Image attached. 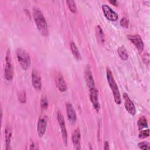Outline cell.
Returning <instances> with one entry per match:
<instances>
[{
    "mask_svg": "<svg viewBox=\"0 0 150 150\" xmlns=\"http://www.w3.org/2000/svg\"><path fill=\"white\" fill-rule=\"evenodd\" d=\"M33 16L35 24L40 33L45 36H48L49 30L47 22L43 13L38 8L34 7L33 8Z\"/></svg>",
    "mask_w": 150,
    "mask_h": 150,
    "instance_id": "1",
    "label": "cell"
},
{
    "mask_svg": "<svg viewBox=\"0 0 150 150\" xmlns=\"http://www.w3.org/2000/svg\"><path fill=\"white\" fill-rule=\"evenodd\" d=\"M106 73H107V81L109 84L110 87L111 88V91L112 92L114 101L117 104H120L121 103V98L120 93L118 90V87L117 84V83L115 82L114 78L112 76V73L111 70L108 67L107 68V70H106Z\"/></svg>",
    "mask_w": 150,
    "mask_h": 150,
    "instance_id": "2",
    "label": "cell"
},
{
    "mask_svg": "<svg viewBox=\"0 0 150 150\" xmlns=\"http://www.w3.org/2000/svg\"><path fill=\"white\" fill-rule=\"evenodd\" d=\"M16 57L21 67L26 70L28 69L31 64V60L29 53L22 48H18L16 50Z\"/></svg>",
    "mask_w": 150,
    "mask_h": 150,
    "instance_id": "3",
    "label": "cell"
},
{
    "mask_svg": "<svg viewBox=\"0 0 150 150\" xmlns=\"http://www.w3.org/2000/svg\"><path fill=\"white\" fill-rule=\"evenodd\" d=\"M5 60H6V64H5V70H4V76H5V79L6 80L10 81L13 79V69L12 64V59H11V52H10L9 49H8L6 51Z\"/></svg>",
    "mask_w": 150,
    "mask_h": 150,
    "instance_id": "4",
    "label": "cell"
},
{
    "mask_svg": "<svg viewBox=\"0 0 150 150\" xmlns=\"http://www.w3.org/2000/svg\"><path fill=\"white\" fill-rule=\"evenodd\" d=\"M57 119L60 128L61 129V132H62V138H63V141L64 142V144L66 145H67V129L66 128V125H65V122H64V119L63 115L59 111H58L57 112Z\"/></svg>",
    "mask_w": 150,
    "mask_h": 150,
    "instance_id": "5",
    "label": "cell"
},
{
    "mask_svg": "<svg viewBox=\"0 0 150 150\" xmlns=\"http://www.w3.org/2000/svg\"><path fill=\"white\" fill-rule=\"evenodd\" d=\"M127 38L139 52L143 50L144 46V42L139 35H128Z\"/></svg>",
    "mask_w": 150,
    "mask_h": 150,
    "instance_id": "6",
    "label": "cell"
},
{
    "mask_svg": "<svg viewBox=\"0 0 150 150\" xmlns=\"http://www.w3.org/2000/svg\"><path fill=\"white\" fill-rule=\"evenodd\" d=\"M90 90V98L93 104V107L97 112H98L100 108V105L98 101V92L96 87Z\"/></svg>",
    "mask_w": 150,
    "mask_h": 150,
    "instance_id": "7",
    "label": "cell"
},
{
    "mask_svg": "<svg viewBox=\"0 0 150 150\" xmlns=\"http://www.w3.org/2000/svg\"><path fill=\"white\" fill-rule=\"evenodd\" d=\"M102 9L104 16L106 17L107 19L111 21H116L118 18V14L113 11L110 6L107 4H104L102 6Z\"/></svg>",
    "mask_w": 150,
    "mask_h": 150,
    "instance_id": "8",
    "label": "cell"
},
{
    "mask_svg": "<svg viewBox=\"0 0 150 150\" xmlns=\"http://www.w3.org/2000/svg\"><path fill=\"white\" fill-rule=\"evenodd\" d=\"M122 97L124 98V105H125L126 110L128 111V112L129 114H131L132 115H135L136 113V108H135V107L133 102L129 98L128 95L127 93H123Z\"/></svg>",
    "mask_w": 150,
    "mask_h": 150,
    "instance_id": "9",
    "label": "cell"
},
{
    "mask_svg": "<svg viewBox=\"0 0 150 150\" xmlns=\"http://www.w3.org/2000/svg\"><path fill=\"white\" fill-rule=\"evenodd\" d=\"M84 77L86 84L89 89L96 87L95 82L94 80V78L92 75V73L90 69V67L88 65L85 69L84 71Z\"/></svg>",
    "mask_w": 150,
    "mask_h": 150,
    "instance_id": "10",
    "label": "cell"
},
{
    "mask_svg": "<svg viewBox=\"0 0 150 150\" xmlns=\"http://www.w3.org/2000/svg\"><path fill=\"white\" fill-rule=\"evenodd\" d=\"M32 84L36 90H40L41 89V77L39 73L36 69H33L32 72Z\"/></svg>",
    "mask_w": 150,
    "mask_h": 150,
    "instance_id": "11",
    "label": "cell"
},
{
    "mask_svg": "<svg viewBox=\"0 0 150 150\" xmlns=\"http://www.w3.org/2000/svg\"><path fill=\"white\" fill-rule=\"evenodd\" d=\"M66 110H67V117L69 122L72 124H74L77 120V115H76L75 110L73 105L70 103H66Z\"/></svg>",
    "mask_w": 150,
    "mask_h": 150,
    "instance_id": "12",
    "label": "cell"
},
{
    "mask_svg": "<svg viewBox=\"0 0 150 150\" xmlns=\"http://www.w3.org/2000/svg\"><path fill=\"white\" fill-rule=\"evenodd\" d=\"M47 126V121L45 118H40L39 119L37 125V131L39 137H42L46 132Z\"/></svg>",
    "mask_w": 150,
    "mask_h": 150,
    "instance_id": "13",
    "label": "cell"
},
{
    "mask_svg": "<svg viewBox=\"0 0 150 150\" xmlns=\"http://www.w3.org/2000/svg\"><path fill=\"white\" fill-rule=\"evenodd\" d=\"M80 131L78 128L73 132L71 139L73 144L76 149H80Z\"/></svg>",
    "mask_w": 150,
    "mask_h": 150,
    "instance_id": "14",
    "label": "cell"
},
{
    "mask_svg": "<svg viewBox=\"0 0 150 150\" xmlns=\"http://www.w3.org/2000/svg\"><path fill=\"white\" fill-rule=\"evenodd\" d=\"M12 135V129L11 125H7L5 127V145H6V149H10L11 146V141Z\"/></svg>",
    "mask_w": 150,
    "mask_h": 150,
    "instance_id": "15",
    "label": "cell"
},
{
    "mask_svg": "<svg viewBox=\"0 0 150 150\" xmlns=\"http://www.w3.org/2000/svg\"><path fill=\"white\" fill-rule=\"evenodd\" d=\"M55 81H56V85L60 91L63 92L67 90L66 83L62 74H59L58 75H57Z\"/></svg>",
    "mask_w": 150,
    "mask_h": 150,
    "instance_id": "16",
    "label": "cell"
},
{
    "mask_svg": "<svg viewBox=\"0 0 150 150\" xmlns=\"http://www.w3.org/2000/svg\"><path fill=\"white\" fill-rule=\"evenodd\" d=\"M96 34L98 42L100 43H104L105 42V35L100 25H97L96 28Z\"/></svg>",
    "mask_w": 150,
    "mask_h": 150,
    "instance_id": "17",
    "label": "cell"
},
{
    "mask_svg": "<svg viewBox=\"0 0 150 150\" xmlns=\"http://www.w3.org/2000/svg\"><path fill=\"white\" fill-rule=\"evenodd\" d=\"M70 45V49H71V52H72L73 56H74V57H76L77 60H80L81 59V54H80L76 45L73 42H71Z\"/></svg>",
    "mask_w": 150,
    "mask_h": 150,
    "instance_id": "18",
    "label": "cell"
},
{
    "mask_svg": "<svg viewBox=\"0 0 150 150\" xmlns=\"http://www.w3.org/2000/svg\"><path fill=\"white\" fill-rule=\"evenodd\" d=\"M117 52L119 55V57L122 60H127L128 58V54L127 52V50L124 46H120L117 49Z\"/></svg>",
    "mask_w": 150,
    "mask_h": 150,
    "instance_id": "19",
    "label": "cell"
},
{
    "mask_svg": "<svg viewBox=\"0 0 150 150\" xmlns=\"http://www.w3.org/2000/svg\"><path fill=\"white\" fill-rule=\"evenodd\" d=\"M137 124H138V129L139 130H141L145 128H148V126L147 120L145 118V117H144V116H142L138 119Z\"/></svg>",
    "mask_w": 150,
    "mask_h": 150,
    "instance_id": "20",
    "label": "cell"
},
{
    "mask_svg": "<svg viewBox=\"0 0 150 150\" xmlns=\"http://www.w3.org/2000/svg\"><path fill=\"white\" fill-rule=\"evenodd\" d=\"M66 3L67 4V6L69 8V9L73 12V13H76L77 11V6L76 4V2L73 0H67L66 1Z\"/></svg>",
    "mask_w": 150,
    "mask_h": 150,
    "instance_id": "21",
    "label": "cell"
},
{
    "mask_svg": "<svg viewBox=\"0 0 150 150\" xmlns=\"http://www.w3.org/2000/svg\"><path fill=\"white\" fill-rule=\"evenodd\" d=\"M48 100L45 96H42L40 99V107L42 110H46L48 107Z\"/></svg>",
    "mask_w": 150,
    "mask_h": 150,
    "instance_id": "22",
    "label": "cell"
},
{
    "mask_svg": "<svg viewBox=\"0 0 150 150\" xmlns=\"http://www.w3.org/2000/svg\"><path fill=\"white\" fill-rule=\"evenodd\" d=\"M149 136V129H145V130H142L139 132L138 134V137L139 138H145Z\"/></svg>",
    "mask_w": 150,
    "mask_h": 150,
    "instance_id": "23",
    "label": "cell"
},
{
    "mask_svg": "<svg viewBox=\"0 0 150 150\" xmlns=\"http://www.w3.org/2000/svg\"><path fill=\"white\" fill-rule=\"evenodd\" d=\"M138 147L141 149H149V144L148 142L146 141H142L138 144Z\"/></svg>",
    "mask_w": 150,
    "mask_h": 150,
    "instance_id": "24",
    "label": "cell"
},
{
    "mask_svg": "<svg viewBox=\"0 0 150 150\" xmlns=\"http://www.w3.org/2000/svg\"><path fill=\"white\" fill-rule=\"evenodd\" d=\"M120 25L124 28H128L129 25V21L127 18L123 17L120 20Z\"/></svg>",
    "mask_w": 150,
    "mask_h": 150,
    "instance_id": "25",
    "label": "cell"
},
{
    "mask_svg": "<svg viewBox=\"0 0 150 150\" xmlns=\"http://www.w3.org/2000/svg\"><path fill=\"white\" fill-rule=\"evenodd\" d=\"M19 100L22 103H24L26 102V93L25 91H22L19 94Z\"/></svg>",
    "mask_w": 150,
    "mask_h": 150,
    "instance_id": "26",
    "label": "cell"
},
{
    "mask_svg": "<svg viewBox=\"0 0 150 150\" xmlns=\"http://www.w3.org/2000/svg\"><path fill=\"white\" fill-rule=\"evenodd\" d=\"M29 149H38V147L36 146V145H35V144L33 142V143H32V144H30Z\"/></svg>",
    "mask_w": 150,
    "mask_h": 150,
    "instance_id": "27",
    "label": "cell"
},
{
    "mask_svg": "<svg viewBox=\"0 0 150 150\" xmlns=\"http://www.w3.org/2000/svg\"><path fill=\"white\" fill-rule=\"evenodd\" d=\"M104 149L105 150H108L110 149V147H109V144H108V141H105L104 142Z\"/></svg>",
    "mask_w": 150,
    "mask_h": 150,
    "instance_id": "28",
    "label": "cell"
},
{
    "mask_svg": "<svg viewBox=\"0 0 150 150\" xmlns=\"http://www.w3.org/2000/svg\"><path fill=\"white\" fill-rule=\"evenodd\" d=\"M110 3H111V4L114 5V6H117L118 5V2L115 0H111L109 1Z\"/></svg>",
    "mask_w": 150,
    "mask_h": 150,
    "instance_id": "29",
    "label": "cell"
}]
</instances>
